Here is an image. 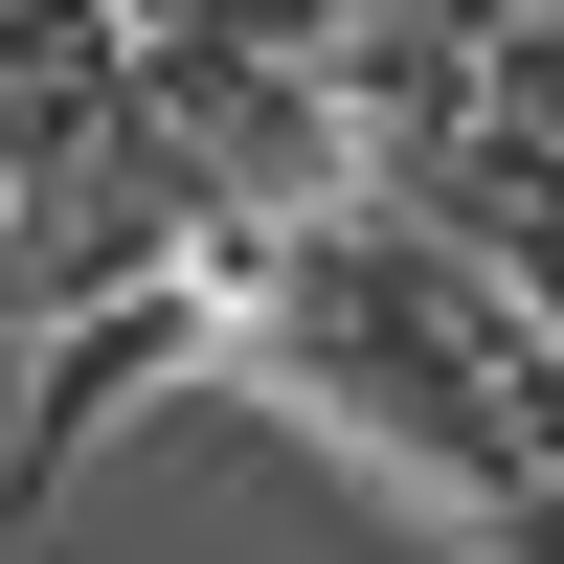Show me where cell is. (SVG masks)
Instances as JSON below:
<instances>
[{
    "instance_id": "1",
    "label": "cell",
    "mask_w": 564,
    "mask_h": 564,
    "mask_svg": "<svg viewBox=\"0 0 564 564\" xmlns=\"http://www.w3.org/2000/svg\"><path fill=\"white\" fill-rule=\"evenodd\" d=\"M204 384H249L271 430H316L475 564H564V339L406 204L204 226Z\"/></svg>"
}]
</instances>
